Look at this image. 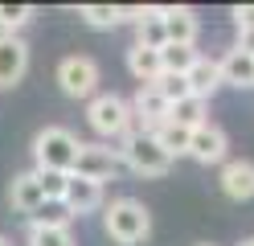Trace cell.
<instances>
[{"instance_id":"6da1fadb","label":"cell","mask_w":254,"mask_h":246,"mask_svg":"<svg viewBox=\"0 0 254 246\" xmlns=\"http://www.w3.org/2000/svg\"><path fill=\"white\" fill-rule=\"evenodd\" d=\"M103 226H107L111 242L139 246V242H148V234H152V213H148L144 201H135V197H115V201L107 205V213H103Z\"/></svg>"},{"instance_id":"7a4b0ae2","label":"cell","mask_w":254,"mask_h":246,"mask_svg":"<svg viewBox=\"0 0 254 246\" xmlns=\"http://www.w3.org/2000/svg\"><path fill=\"white\" fill-rule=\"evenodd\" d=\"M78 148H82V140L74 136L70 127H41L33 136V164L37 172H62L70 176L74 172V160H78Z\"/></svg>"},{"instance_id":"3957f363","label":"cell","mask_w":254,"mask_h":246,"mask_svg":"<svg viewBox=\"0 0 254 246\" xmlns=\"http://www.w3.org/2000/svg\"><path fill=\"white\" fill-rule=\"evenodd\" d=\"M119 156H123V168H131L135 176H168L172 168V156L156 144L148 131H127L119 140Z\"/></svg>"},{"instance_id":"277c9868","label":"cell","mask_w":254,"mask_h":246,"mask_svg":"<svg viewBox=\"0 0 254 246\" xmlns=\"http://www.w3.org/2000/svg\"><path fill=\"white\" fill-rule=\"evenodd\" d=\"M86 123L94 127V136H103V144H111V140H123L127 131H135L131 123V107H127V98L123 94H115V90H103V94H94L90 103H86Z\"/></svg>"},{"instance_id":"5b68a950","label":"cell","mask_w":254,"mask_h":246,"mask_svg":"<svg viewBox=\"0 0 254 246\" xmlns=\"http://www.w3.org/2000/svg\"><path fill=\"white\" fill-rule=\"evenodd\" d=\"M58 86L70 98H94L99 94V62L86 54H70L58 62Z\"/></svg>"},{"instance_id":"8992f818","label":"cell","mask_w":254,"mask_h":246,"mask_svg":"<svg viewBox=\"0 0 254 246\" xmlns=\"http://www.w3.org/2000/svg\"><path fill=\"white\" fill-rule=\"evenodd\" d=\"M119 172H123L119 148H111V144H82L70 176H86V180H99V185H103V180H115Z\"/></svg>"},{"instance_id":"52a82bcc","label":"cell","mask_w":254,"mask_h":246,"mask_svg":"<svg viewBox=\"0 0 254 246\" xmlns=\"http://www.w3.org/2000/svg\"><path fill=\"white\" fill-rule=\"evenodd\" d=\"M29 74V41L21 33H0V86H17Z\"/></svg>"},{"instance_id":"ba28073f","label":"cell","mask_w":254,"mask_h":246,"mask_svg":"<svg viewBox=\"0 0 254 246\" xmlns=\"http://www.w3.org/2000/svg\"><path fill=\"white\" fill-rule=\"evenodd\" d=\"M226 148H230V140H226V131L217 123H201V127H193V136H189V156L197 164H221L226 160Z\"/></svg>"},{"instance_id":"9c48e42d","label":"cell","mask_w":254,"mask_h":246,"mask_svg":"<svg viewBox=\"0 0 254 246\" xmlns=\"http://www.w3.org/2000/svg\"><path fill=\"white\" fill-rule=\"evenodd\" d=\"M127 107H131V119L144 127L148 136L168 119V103L160 98V90H156V86H139L131 98H127Z\"/></svg>"},{"instance_id":"30bf717a","label":"cell","mask_w":254,"mask_h":246,"mask_svg":"<svg viewBox=\"0 0 254 246\" xmlns=\"http://www.w3.org/2000/svg\"><path fill=\"white\" fill-rule=\"evenodd\" d=\"M103 205V185L99 180H86V176H70L66 180V197H62V209L70 218H82V213H94Z\"/></svg>"},{"instance_id":"8fae6325","label":"cell","mask_w":254,"mask_h":246,"mask_svg":"<svg viewBox=\"0 0 254 246\" xmlns=\"http://www.w3.org/2000/svg\"><path fill=\"white\" fill-rule=\"evenodd\" d=\"M164 21V37L168 45H197V33H201V21L193 8H156Z\"/></svg>"},{"instance_id":"7c38bea8","label":"cell","mask_w":254,"mask_h":246,"mask_svg":"<svg viewBox=\"0 0 254 246\" xmlns=\"http://www.w3.org/2000/svg\"><path fill=\"white\" fill-rule=\"evenodd\" d=\"M221 193L230 201H250L254 197V164L250 160H226L221 164Z\"/></svg>"},{"instance_id":"4fadbf2b","label":"cell","mask_w":254,"mask_h":246,"mask_svg":"<svg viewBox=\"0 0 254 246\" xmlns=\"http://www.w3.org/2000/svg\"><path fill=\"white\" fill-rule=\"evenodd\" d=\"M8 201H12V209H17V213H37V209L45 205V193H41V176H37V168L12 176Z\"/></svg>"},{"instance_id":"5bb4252c","label":"cell","mask_w":254,"mask_h":246,"mask_svg":"<svg viewBox=\"0 0 254 246\" xmlns=\"http://www.w3.org/2000/svg\"><path fill=\"white\" fill-rule=\"evenodd\" d=\"M185 82H189V94H197V98H209L217 94V86H221V70H217V58H197L193 66H189V74H185Z\"/></svg>"},{"instance_id":"9a60e30c","label":"cell","mask_w":254,"mask_h":246,"mask_svg":"<svg viewBox=\"0 0 254 246\" xmlns=\"http://www.w3.org/2000/svg\"><path fill=\"white\" fill-rule=\"evenodd\" d=\"M127 70H131V78L139 82V86H152V82L164 74V66H160V49L131 45V49H127Z\"/></svg>"},{"instance_id":"2e32d148","label":"cell","mask_w":254,"mask_h":246,"mask_svg":"<svg viewBox=\"0 0 254 246\" xmlns=\"http://www.w3.org/2000/svg\"><path fill=\"white\" fill-rule=\"evenodd\" d=\"M217 70H221V86H254V58L242 49H230L217 62Z\"/></svg>"},{"instance_id":"e0dca14e","label":"cell","mask_w":254,"mask_h":246,"mask_svg":"<svg viewBox=\"0 0 254 246\" xmlns=\"http://www.w3.org/2000/svg\"><path fill=\"white\" fill-rule=\"evenodd\" d=\"M189 136H193V131H189V127H181V123H172V119H164L160 127L152 131V140L160 144L172 160H177V156H189Z\"/></svg>"},{"instance_id":"ac0fdd59","label":"cell","mask_w":254,"mask_h":246,"mask_svg":"<svg viewBox=\"0 0 254 246\" xmlns=\"http://www.w3.org/2000/svg\"><path fill=\"white\" fill-rule=\"evenodd\" d=\"M205 111H209V103H205V98H197V94H189V98H181V103L168 107V119L193 131V127H201V123H209V119H205Z\"/></svg>"},{"instance_id":"d6986e66","label":"cell","mask_w":254,"mask_h":246,"mask_svg":"<svg viewBox=\"0 0 254 246\" xmlns=\"http://www.w3.org/2000/svg\"><path fill=\"white\" fill-rule=\"evenodd\" d=\"M135 45H144V49H164L168 37H164V21H160V12L148 8V16L135 25Z\"/></svg>"},{"instance_id":"ffe728a7","label":"cell","mask_w":254,"mask_h":246,"mask_svg":"<svg viewBox=\"0 0 254 246\" xmlns=\"http://www.w3.org/2000/svg\"><path fill=\"white\" fill-rule=\"evenodd\" d=\"M201 54H197V45H164L160 49V66H164V74H189V66H193Z\"/></svg>"},{"instance_id":"44dd1931","label":"cell","mask_w":254,"mask_h":246,"mask_svg":"<svg viewBox=\"0 0 254 246\" xmlns=\"http://www.w3.org/2000/svg\"><path fill=\"white\" fill-rule=\"evenodd\" d=\"M78 16H82V25H90V29H115V25H123L119 4H82Z\"/></svg>"},{"instance_id":"7402d4cb","label":"cell","mask_w":254,"mask_h":246,"mask_svg":"<svg viewBox=\"0 0 254 246\" xmlns=\"http://www.w3.org/2000/svg\"><path fill=\"white\" fill-rule=\"evenodd\" d=\"M29 246H78L70 226H29Z\"/></svg>"},{"instance_id":"603a6c76","label":"cell","mask_w":254,"mask_h":246,"mask_svg":"<svg viewBox=\"0 0 254 246\" xmlns=\"http://www.w3.org/2000/svg\"><path fill=\"white\" fill-rule=\"evenodd\" d=\"M29 21H33L29 4H0V33H21Z\"/></svg>"},{"instance_id":"cb8c5ba5","label":"cell","mask_w":254,"mask_h":246,"mask_svg":"<svg viewBox=\"0 0 254 246\" xmlns=\"http://www.w3.org/2000/svg\"><path fill=\"white\" fill-rule=\"evenodd\" d=\"M156 90H160V98L172 107V103H181V98H189V82H185V74H160L152 82Z\"/></svg>"},{"instance_id":"d4e9b609","label":"cell","mask_w":254,"mask_h":246,"mask_svg":"<svg viewBox=\"0 0 254 246\" xmlns=\"http://www.w3.org/2000/svg\"><path fill=\"white\" fill-rule=\"evenodd\" d=\"M41 176V193H45V205H62V197H66V180L62 172H37Z\"/></svg>"},{"instance_id":"484cf974","label":"cell","mask_w":254,"mask_h":246,"mask_svg":"<svg viewBox=\"0 0 254 246\" xmlns=\"http://www.w3.org/2000/svg\"><path fill=\"white\" fill-rule=\"evenodd\" d=\"M29 226H70V213L62 209V205H41Z\"/></svg>"},{"instance_id":"4316f807","label":"cell","mask_w":254,"mask_h":246,"mask_svg":"<svg viewBox=\"0 0 254 246\" xmlns=\"http://www.w3.org/2000/svg\"><path fill=\"white\" fill-rule=\"evenodd\" d=\"M0 246H12V238H4V234H0Z\"/></svg>"},{"instance_id":"83f0119b","label":"cell","mask_w":254,"mask_h":246,"mask_svg":"<svg viewBox=\"0 0 254 246\" xmlns=\"http://www.w3.org/2000/svg\"><path fill=\"white\" fill-rule=\"evenodd\" d=\"M242 246H254V238H242Z\"/></svg>"},{"instance_id":"f1b7e54d","label":"cell","mask_w":254,"mask_h":246,"mask_svg":"<svg viewBox=\"0 0 254 246\" xmlns=\"http://www.w3.org/2000/svg\"><path fill=\"white\" fill-rule=\"evenodd\" d=\"M201 246H213V242H201Z\"/></svg>"}]
</instances>
